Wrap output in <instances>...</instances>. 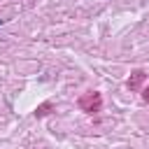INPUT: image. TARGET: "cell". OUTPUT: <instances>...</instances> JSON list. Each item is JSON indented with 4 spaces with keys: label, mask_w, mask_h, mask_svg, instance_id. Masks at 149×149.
Segmentation results:
<instances>
[{
    "label": "cell",
    "mask_w": 149,
    "mask_h": 149,
    "mask_svg": "<svg viewBox=\"0 0 149 149\" xmlns=\"http://www.w3.org/2000/svg\"><path fill=\"white\" fill-rule=\"evenodd\" d=\"M100 105H102L100 93H86V95H81V100H79V107H81L84 112H98Z\"/></svg>",
    "instance_id": "6da1fadb"
},
{
    "label": "cell",
    "mask_w": 149,
    "mask_h": 149,
    "mask_svg": "<svg viewBox=\"0 0 149 149\" xmlns=\"http://www.w3.org/2000/svg\"><path fill=\"white\" fill-rule=\"evenodd\" d=\"M142 79H144V72H135V74L128 79V86H130V88H137V86L142 84Z\"/></svg>",
    "instance_id": "7a4b0ae2"
},
{
    "label": "cell",
    "mask_w": 149,
    "mask_h": 149,
    "mask_svg": "<svg viewBox=\"0 0 149 149\" xmlns=\"http://www.w3.org/2000/svg\"><path fill=\"white\" fill-rule=\"evenodd\" d=\"M142 95H144V100H149V86L144 88V93H142Z\"/></svg>",
    "instance_id": "3957f363"
}]
</instances>
